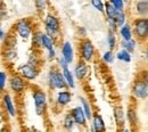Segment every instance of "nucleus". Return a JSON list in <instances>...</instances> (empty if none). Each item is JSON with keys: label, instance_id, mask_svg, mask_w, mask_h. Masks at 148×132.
Wrapping results in <instances>:
<instances>
[{"label": "nucleus", "instance_id": "nucleus-1", "mask_svg": "<svg viewBox=\"0 0 148 132\" xmlns=\"http://www.w3.org/2000/svg\"><path fill=\"white\" fill-rule=\"evenodd\" d=\"M47 84L50 90H65L67 89L66 83L64 81L63 74L60 70H58L56 66H51L47 74Z\"/></svg>", "mask_w": 148, "mask_h": 132}, {"label": "nucleus", "instance_id": "nucleus-2", "mask_svg": "<svg viewBox=\"0 0 148 132\" xmlns=\"http://www.w3.org/2000/svg\"><path fill=\"white\" fill-rule=\"evenodd\" d=\"M45 33L50 38L56 39L60 33V21L54 13L48 12L43 18Z\"/></svg>", "mask_w": 148, "mask_h": 132}, {"label": "nucleus", "instance_id": "nucleus-3", "mask_svg": "<svg viewBox=\"0 0 148 132\" xmlns=\"http://www.w3.org/2000/svg\"><path fill=\"white\" fill-rule=\"evenodd\" d=\"M132 34L134 37V40L145 41L148 37V18L147 17H137L133 19L131 24Z\"/></svg>", "mask_w": 148, "mask_h": 132}, {"label": "nucleus", "instance_id": "nucleus-4", "mask_svg": "<svg viewBox=\"0 0 148 132\" xmlns=\"http://www.w3.org/2000/svg\"><path fill=\"white\" fill-rule=\"evenodd\" d=\"M32 99L34 103V111L38 116H42L46 113L47 105H48V96L45 90L36 88L32 90Z\"/></svg>", "mask_w": 148, "mask_h": 132}, {"label": "nucleus", "instance_id": "nucleus-5", "mask_svg": "<svg viewBox=\"0 0 148 132\" xmlns=\"http://www.w3.org/2000/svg\"><path fill=\"white\" fill-rule=\"evenodd\" d=\"M95 54H96V48L90 39H81L79 41V55L81 60H83L87 64L91 63L95 58Z\"/></svg>", "mask_w": 148, "mask_h": 132}, {"label": "nucleus", "instance_id": "nucleus-6", "mask_svg": "<svg viewBox=\"0 0 148 132\" xmlns=\"http://www.w3.org/2000/svg\"><path fill=\"white\" fill-rule=\"evenodd\" d=\"M15 32L21 39L23 40H27L32 37V33L34 32V27H33V23L32 21L29 18H21L18 19L15 25Z\"/></svg>", "mask_w": 148, "mask_h": 132}, {"label": "nucleus", "instance_id": "nucleus-7", "mask_svg": "<svg viewBox=\"0 0 148 132\" xmlns=\"http://www.w3.org/2000/svg\"><path fill=\"white\" fill-rule=\"evenodd\" d=\"M10 89V91L16 96L23 94L25 92V90L27 89V82L19 76L17 73H14L8 77V84H7Z\"/></svg>", "mask_w": 148, "mask_h": 132}, {"label": "nucleus", "instance_id": "nucleus-8", "mask_svg": "<svg viewBox=\"0 0 148 132\" xmlns=\"http://www.w3.org/2000/svg\"><path fill=\"white\" fill-rule=\"evenodd\" d=\"M17 74L22 76L29 83V82H32L38 79V76L40 74V67H36V66H32V65L25 63L17 67Z\"/></svg>", "mask_w": 148, "mask_h": 132}, {"label": "nucleus", "instance_id": "nucleus-9", "mask_svg": "<svg viewBox=\"0 0 148 132\" xmlns=\"http://www.w3.org/2000/svg\"><path fill=\"white\" fill-rule=\"evenodd\" d=\"M132 96L138 100H146L148 97V82L143 77L137 79L131 89Z\"/></svg>", "mask_w": 148, "mask_h": 132}, {"label": "nucleus", "instance_id": "nucleus-10", "mask_svg": "<svg viewBox=\"0 0 148 132\" xmlns=\"http://www.w3.org/2000/svg\"><path fill=\"white\" fill-rule=\"evenodd\" d=\"M2 106H3V109L5 112L8 114L9 117H16L17 116V107L14 103V98L13 96L9 94V92H3L2 94Z\"/></svg>", "mask_w": 148, "mask_h": 132}, {"label": "nucleus", "instance_id": "nucleus-11", "mask_svg": "<svg viewBox=\"0 0 148 132\" xmlns=\"http://www.w3.org/2000/svg\"><path fill=\"white\" fill-rule=\"evenodd\" d=\"M60 54H62V57L66 60V63L69 65H71L74 62V56H75V53H74V48L72 46V42L66 40L62 43L60 46Z\"/></svg>", "mask_w": 148, "mask_h": 132}, {"label": "nucleus", "instance_id": "nucleus-12", "mask_svg": "<svg viewBox=\"0 0 148 132\" xmlns=\"http://www.w3.org/2000/svg\"><path fill=\"white\" fill-rule=\"evenodd\" d=\"M72 101V92L69 89L58 90L55 94V104L58 107H65Z\"/></svg>", "mask_w": 148, "mask_h": 132}, {"label": "nucleus", "instance_id": "nucleus-13", "mask_svg": "<svg viewBox=\"0 0 148 132\" xmlns=\"http://www.w3.org/2000/svg\"><path fill=\"white\" fill-rule=\"evenodd\" d=\"M72 73H73L75 79H77L79 81H83L89 74V66H88L87 63H84L83 60L80 59V60L76 62Z\"/></svg>", "mask_w": 148, "mask_h": 132}, {"label": "nucleus", "instance_id": "nucleus-14", "mask_svg": "<svg viewBox=\"0 0 148 132\" xmlns=\"http://www.w3.org/2000/svg\"><path fill=\"white\" fill-rule=\"evenodd\" d=\"M90 121H91V127H90L91 132H106L107 128H106L105 121L99 113L92 114V117Z\"/></svg>", "mask_w": 148, "mask_h": 132}, {"label": "nucleus", "instance_id": "nucleus-15", "mask_svg": "<svg viewBox=\"0 0 148 132\" xmlns=\"http://www.w3.org/2000/svg\"><path fill=\"white\" fill-rule=\"evenodd\" d=\"M69 114H70L71 117L73 118L75 125L86 127V124H87V118H86V115L83 113L81 106H75V107H73V108L70 111Z\"/></svg>", "mask_w": 148, "mask_h": 132}, {"label": "nucleus", "instance_id": "nucleus-16", "mask_svg": "<svg viewBox=\"0 0 148 132\" xmlns=\"http://www.w3.org/2000/svg\"><path fill=\"white\" fill-rule=\"evenodd\" d=\"M125 122L129 123V125L132 129H137L138 124H139V116L137 113L136 107L130 106L125 111Z\"/></svg>", "mask_w": 148, "mask_h": 132}, {"label": "nucleus", "instance_id": "nucleus-17", "mask_svg": "<svg viewBox=\"0 0 148 132\" xmlns=\"http://www.w3.org/2000/svg\"><path fill=\"white\" fill-rule=\"evenodd\" d=\"M114 118L115 123L119 129L124 128L125 125V111L122 106H115L114 107Z\"/></svg>", "mask_w": 148, "mask_h": 132}, {"label": "nucleus", "instance_id": "nucleus-18", "mask_svg": "<svg viewBox=\"0 0 148 132\" xmlns=\"http://www.w3.org/2000/svg\"><path fill=\"white\" fill-rule=\"evenodd\" d=\"M134 13L138 17H147L148 14V0H139L133 3Z\"/></svg>", "mask_w": 148, "mask_h": 132}, {"label": "nucleus", "instance_id": "nucleus-19", "mask_svg": "<svg viewBox=\"0 0 148 132\" xmlns=\"http://www.w3.org/2000/svg\"><path fill=\"white\" fill-rule=\"evenodd\" d=\"M119 34H120V37L122 39V41H130V40H132L133 39V34H132L131 24L127 22L121 27H119Z\"/></svg>", "mask_w": 148, "mask_h": 132}, {"label": "nucleus", "instance_id": "nucleus-20", "mask_svg": "<svg viewBox=\"0 0 148 132\" xmlns=\"http://www.w3.org/2000/svg\"><path fill=\"white\" fill-rule=\"evenodd\" d=\"M79 99H80V101H81V108H82V111H83V113L86 115V118H87V121H90L91 120V117H92V107H91V104H90V101L86 98V97H83V96H80L79 97Z\"/></svg>", "mask_w": 148, "mask_h": 132}, {"label": "nucleus", "instance_id": "nucleus-21", "mask_svg": "<svg viewBox=\"0 0 148 132\" xmlns=\"http://www.w3.org/2000/svg\"><path fill=\"white\" fill-rule=\"evenodd\" d=\"M60 72H62V74H63V77H64V81H65V83H66L67 89H69V90L74 89V88L76 87V84H75V77H74L71 68L69 67V68H65V70H63V71H60Z\"/></svg>", "mask_w": 148, "mask_h": 132}, {"label": "nucleus", "instance_id": "nucleus-22", "mask_svg": "<svg viewBox=\"0 0 148 132\" xmlns=\"http://www.w3.org/2000/svg\"><path fill=\"white\" fill-rule=\"evenodd\" d=\"M42 31H34L32 33V47L34 48V50H40L42 49Z\"/></svg>", "mask_w": 148, "mask_h": 132}, {"label": "nucleus", "instance_id": "nucleus-23", "mask_svg": "<svg viewBox=\"0 0 148 132\" xmlns=\"http://www.w3.org/2000/svg\"><path fill=\"white\" fill-rule=\"evenodd\" d=\"M106 42L108 46V50H114L117 47V37H116V32L108 30L107 31V37H106Z\"/></svg>", "mask_w": 148, "mask_h": 132}, {"label": "nucleus", "instance_id": "nucleus-24", "mask_svg": "<svg viewBox=\"0 0 148 132\" xmlns=\"http://www.w3.org/2000/svg\"><path fill=\"white\" fill-rule=\"evenodd\" d=\"M42 49H45L46 51L55 49V39L50 38L45 32L42 34Z\"/></svg>", "mask_w": 148, "mask_h": 132}, {"label": "nucleus", "instance_id": "nucleus-25", "mask_svg": "<svg viewBox=\"0 0 148 132\" xmlns=\"http://www.w3.org/2000/svg\"><path fill=\"white\" fill-rule=\"evenodd\" d=\"M40 62H41V56L38 54L37 50H33L29 54L27 57V64L36 66V67H40Z\"/></svg>", "mask_w": 148, "mask_h": 132}, {"label": "nucleus", "instance_id": "nucleus-26", "mask_svg": "<svg viewBox=\"0 0 148 132\" xmlns=\"http://www.w3.org/2000/svg\"><path fill=\"white\" fill-rule=\"evenodd\" d=\"M116 59L117 60H120V62H122V63H127V64H129L131 63V60H132V55L128 53L127 50H124V49H121V50H119L117 53H116Z\"/></svg>", "mask_w": 148, "mask_h": 132}, {"label": "nucleus", "instance_id": "nucleus-27", "mask_svg": "<svg viewBox=\"0 0 148 132\" xmlns=\"http://www.w3.org/2000/svg\"><path fill=\"white\" fill-rule=\"evenodd\" d=\"M121 48L127 50L128 53H130L131 55L136 51V48H137V41L134 39L130 40V41H121Z\"/></svg>", "mask_w": 148, "mask_h": 132}, {"label": "nucleus", "instance_id": "nucleus-28", "mask_svg": "<svg viewBox=\"0 0 148 132\" xmlns=\"http://www.w3.org/2000/svg\"><path fill=\"white\" fill-rule=\"evenodd\" d=\"M2 55H3L5 60L12 63V62L16 60V58H17V50L15 48H5Z\"/></svg>", "mask_w": 148, "mask_h": 132}, {"label": "nucleus", "instance_id": "nucleus-29", "mask_svg": "<svg viewBox=\"0 0 148 132\" xmlns=\"http://www.w3.org/2000/svg\"><path fill=\"white\" fill-rule=\"evenodd\" d=\"M63 127L66 131L72 132L74 130V127H75V123H74L73 118L71 117V115L67 113L64 116V120H63Z\"/></svg>", "mask_w": 148, "mask_h": 132}, {"label": "nucleus", "instance_id": "nucleus-30", "mask_svg": "<svg viewBox=\"0 0 148 132\" xmlns=\"http://www.w3.org/2000/svg\"><path fill=\"white\" fill-rule=\"evenodd\" d=\"M125 23H127V13H125V10L124 12H117L116 17H115V24H116L117 29L121 27Z\"/></svg>", "mask_w": 148, "mask_h": 132}, {"label": "nucleus", "instance_id": "nucleus-31", "mask_svg": "<svg viewBox=\"0 0 148 132\" xmlns=\"http://www.w3.org/2000/svg\"><path fill=\"white\" fill-rule=\"evenodd\" d=\"M48 5H49V2L46 1V0H37V1H34V7H36V9H37V12L39 14L45 13L47 7H48Z\"/></svg>", "mask_w": 148, "mask_h": 132}, {"label": "nucleus", "instance_id": "nucleus-32", "mask_svg": "<svg viewBox=\"0 0 148 132\" xmlns=\"http://www.w3.org/2000/svg\"><path fill=\"white\" fill-rule=\"evenodd\" d=\"M8 84V74L6 71H0V92H3Z\"/></svg>", "mask_w": 148, "mask_h": 132}, {"label": "nucleus", "instance_id": "nucleus-33", "mask_svg": "<svg viewBox=\"0 0 148 132\" xmlns=\"http://www.w3.org/2000/svg\"><path fill=\"white\" fill-rule=\"evenodd\" d=\"M103 62L106 63V64H113L114 60H115V54L112 51V50H106L104 54H103Z\"/></svg>", "mask_w": 148, "mask_h": 132}, {"label": "nucleus", "instance_id": "nucleus-34", "mask_svg": "<svg viewBox=\"0 0 148 132\" xmlns=\"http://www.w3.org/2000/svg\"><path fill=\"white\" fill-rule=\"evenodd\" d=\"M108 2L113 6V8L116 9L117 12H124L125 10L124 9L125 8V2H123L122 0H110Z\"/></svg>", "mask_w": 148, "mask_h": 132}, {"label": "nucleus", "instance_id": "nucleus-35", "mask_svg": "<svg viewBox=\"0 0 148 132\" xmlns=\"http://www.w3.org/2000/svg\"><path fill=\"white\" fill-rule=\"evenodd\" d=\"M56 60H57V65H56V67H57L58 70L63 71V70H65V68H69V67H70V65L66 63V60H65L62 56L57 57V58H56Z\"/></svg>", "mask_w": 148, "mask_h": 132}, {"label": "nucleus", "instance_id": "nucleus-36", "mask_svg": "<svg viewBox=\"0 0 148 132\" xmlns=\"http://www.w3.org/2000/svg\"><path fill=\"white\" fill-rule=\"evenodd\" d=\"M8 19V10L5 2H0V21Z\"/></svg>", "mask_w": 148, "mask_h": 132}, {"label": "nucleus", "instance_id": "nucleus-37", "mask_svg": "<svg viewBox=\"0 0 148 132\" xmlns=\"http://www.w3.org/2000/svg\"><path fill=\"white\" fill-rule=\"evenodd\" d=\"M91 6L96 10H98L99 13H104V2L100 0H92L91 1Z\"/></svg>", "mask_w": 148, "mask_h": 132}, {"label": "nucleus", "instance_id": "nucleus-38", "mask_svg": "<svg viewBox=\"0 0 148 132\" xmlns=\"http://www.w3.org/2000/svg\"><path fill=\"white\" fill-rule=\"evenodd\" d=\"M46 58L48 62H53L57 58V54H56V49L53 50H49V51H46Z\"/></svg>", "mask_w": 148, "mask_h": 132}, {"label": "nucleus", "instance_id": "nucleus-39", "mask_svg": "<svg viewBox=\"0 0 148 132\" xmlns=\"http://www.w3.org/2000/svg\"><path fill=\"white\" fill-rule=\"evenodd\" d=\"M77 34L81 39H86L87 38V34H88V31L84 26H79L77 27Z\"/></svg>", "mask_w": 148, "mask_h": 132}, {"label": "nucleus", "instance_id": "nucleus-40", "mask_svg": "<svg viewBox=\"0 0 148 132\" xmlns=\"http://www.w3.org/2000/svg\"><path fill=\"white\" fill-rule=\"evenodd\" d=\"M6 38H7V33H6V31L0 26V40H5Z\"/></svg>", "mask_w": 148, "mask_h": 132}, {"label": "nucleus", "instance_id": "nucleus-41", "mask_svg": "<svg viewBox=\"0 0 148 132\" xmlns=\"http://www.w3.org/2000/svg\"><path fill=\"white\" fill-rule=\"evenodd\" d=\"M0 132H10V130H9L7 127H2V128L0 129Z\"/></svg>", "mask_w": 148, "mask_h": 132}, {"label": "nucleus", "instance_id": "nucleus-42", "mask_svg": "<svg viewBox=\"0 0 148 132\" xmlns=\"http://www.w3.org/2000/svg\"><path fill=\"white\" fill-rule=\"evenodd\" d=\"M121 132H131V130L124 127V128H122V129H121Z\"/></svg>", "mask_w": 148, "mask_h": 132}, {"label": "nucleus", "instance_id": "nucleus-43", "mask_svg": "<svg viewBox=\"0 0 148 132\" xmlns=\"http://www.w3.org/2000/svg\"><path fill=\"white\" fill-rule=\"evenodd\" d=\"M25 132H38L37 130H34V129H29V130H26Z\"/></svg>", "mask_w": 148, "mask_h": 132}, {"label": "nucleus", "instance_id": "nucleus-44", "mask_svg": "<svg viewBox=\"0 0 148 132\" xmlns=\"http://www.w3.org/2000/svg\"><path fill=\"white\" fill-rule=\"evenodd\" d=\"M131 132H143V131H140L139 129H132V131Z\"/></svg>", "mask_w": 148, "mask_h": 132}]
</instances>
